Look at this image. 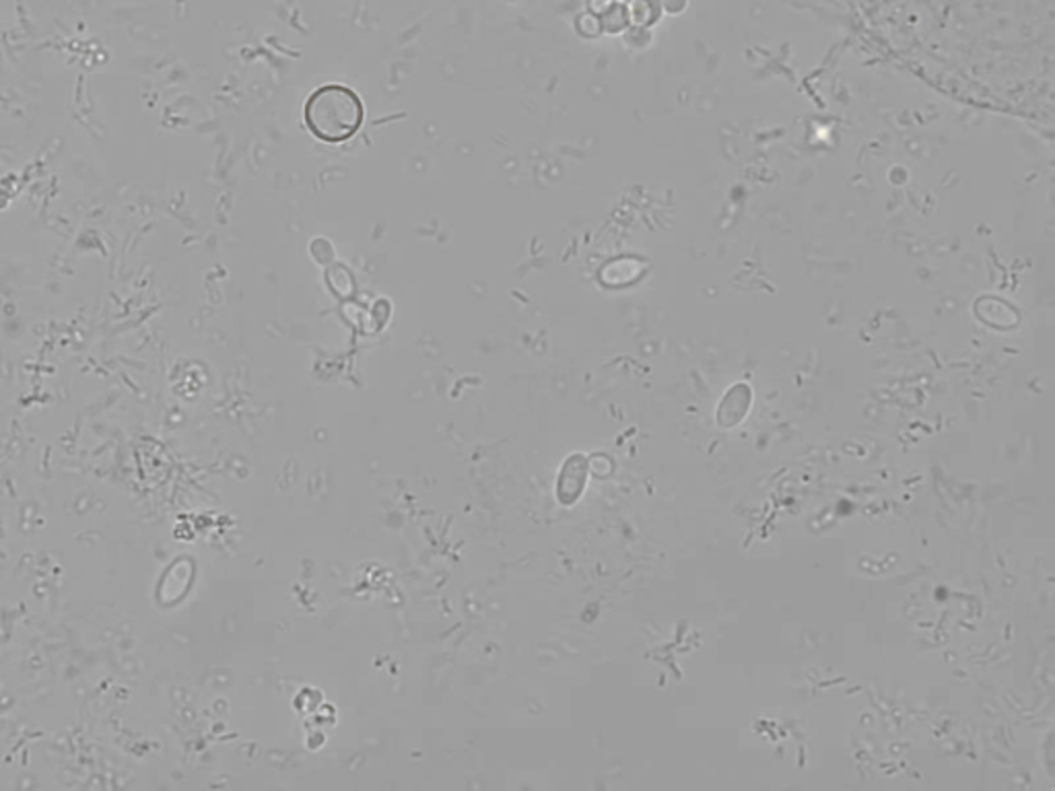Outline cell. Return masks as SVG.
Returning <instances> with one entry per match:
<instances>
[{
  "label": "cell",
  "mask_w": 1055,
  "mask_h": 791,
  "mask_svg": "<svg viewBox=\"0 0 1055 791\" xmlns=\"http://www.w3.org/2000/svg\"><path fill=\"white\" fill-rule=\"evenodd\" d=\"M363 101L345 85H324L316 89L303 108L308 130L322 143H345L359 132L363 124Z\"/></svg>",
  "instance_id": "cell-1"
},
{
  "label": "cell",
  "mask_w": 1055,
  "mask_h": 791,
  "mask_svg": "<svg viewBox=\"0 0 1055 791\" xmlns=\"http://www.w3.org/2000/svg\"><path fill=\"white\" fill-rule=\"evenodd\" d=\"M748 408H751V390H748V386H734L726 398L722 400L720 408H718V423L720 427L724 429H730V427H736L744 417Z\"/></svg>",
  "instance_id": "cell-2"
},
{
  "label": "cell",
  "mask_w": 1055,
  "mask_h": 791,
  "mask_svg": "<svg viewBox=\"0 0 1055 791\" xmlns=\"http://www.w3.org/2000/svg\"><path fill=\"white\" fill-rule=\"evenodd\" d=\"M310 250H312V256H314L320 264H328V262L334 260V248H332V244L328 242V239H322V237L314 239L312 246H310Z\"/></svg>",
  "instance_id": "cell-3"
}]
</instances>
